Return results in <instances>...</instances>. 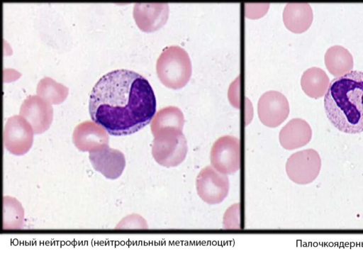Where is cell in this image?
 <instances>
[{"label":"cell","instance_id":"obj_1","mask_svg":"<svg viewBox=\"0 0 363 256\" xmlns=\"http://www.w3.org/2000/svg\"><path fill=\"white\" fill-rule=\"evenodd\" d=\"M91 120L113 135L137 132L156 112V99L149 82L126 69L103 75L92 88L89 102Z\"/></svg>","mask_w":363,"mask_h":256},{"label":"cell","instance_id":"obj_2","mask_svg":"<svg viewBox=\"0 0 363 256\" xmlns=\"http://www.w3.org/2000/svg\"><path fill=\"white\" fill-rule=\"evenodd\" d=\"M324 108L330 123L341 132H363V72L352 70L330 82Z\"/></svg>","mask_w":363,"mask_h":256},{"label":"cell","instance_id":"obj_3","mask_svg":"<svg viewBox=\"0 0 363 256\" xmlns=\"http://www.w3.org/2000/svg\"><path fill=\"white\" fill-rule=\"evenodd\" d=\"M156 72L166 87L173 89L184 87L191 76V63L188 53L178 45L166 47L157 58Z\"/></svg>","mask_w":363,"mask_h":256},{"label":"cell","instance_id":"obj_4","mask_svg":"<svg viewBox=\"0 0 363 256\" xmlns=\"http://www.w3.org/2000/svg\"><path fill=\"white\" fill-rule=\"evenodd\" d=\"M186 153L187 142L182 131L167 130L154 135L152 155L159 165L176 167L184 160Z\"/></svg>","mask_w":363,"mask_h":256},{"label":"cell","instance_id":"obj_5","mask_svg":"<svg viewBox=\"0 0 363 256\" xmlns=\"http://www.w3.org/2000/svg\"><path fill=\"white\" fill-rule=\"evenodd\" d=\"M321 168L318 152L311 148L296 152L290 155L286 163V172L294 183L304 185L313 182Z\"/></svg>","mask_w":363,"mask_h":256},{"label":"cell","instance_id":"obj_6","mask_svg":"<svg viewBox=\"0 0 363 256\" xmlns=\"http://www.w3.org/2000/svg\"><path fill=\"white\" fill-rule=\"evenodd\" d=\"M211 166L224 174H233L240 167V145L238 138L223 135L217 139L210 153Z\"/></svg>","mask_w":363,"mask_h":256},{"label":"cell","instance_id":"obj_7","mask_svg":"<svg viewBox=\"0 0 363 256\" xmlns=\"http://www.w3.org/2000/svg\"><path fill=\"white\" fill-rule=\"evenodd\" d=\"M199 196L208 204L221 203L228 196L230 184L226 174L215 169L212 166L203 168L196 179Z\"/></svg>","mask_w":363,"mask_h":256},{"label":"cell","instance_id":"obj_8","mask_svg":"<svg viewBox=\"0 0 363 256\" xmlns=\"http://www.w3.org/2000/svg\"><path fill=\"white\" fill-rule=\"evenodd\" d=\"M33 133L32 126L26 119L20 115L12 116L4 126V147L13 155H23L32 146Z\"/></svg>","mask_w":363,"mask_h":256},{"label":"cell","instance_id":"obj_9","mask_svg":"<svg viewBox=\"0 0 363 256\" xmlns=\"http://www.w3.org/2000/svg\"><path fill=\"white\" fill-rule=\"evenodd\" d=\"M289 111V104L286 97L278 91H266L258 100L259 118L267 127L279 126L287 118Z\"/></svg>","mask_w":363,"mask_h":256},{"label":"cell","instance_id":"obj_10","mask_svg":"<svg viewBox=\"0 0 363 256\" xmlns=\"http://www.w3.org/2000/svg\"><path fill=\"white\" fill-rule=\"evenodd\" d=\"M19 115L32 126L34 133L45 132L52 121L53 110L48 102L38 95H30L23 101Z\"/></svg>","mask_w":363,"mask_h":256},{"label":"cell","instance_id":"obj_11","mask_svg":"<svg viewBox=\"0 0 363 256\" xmlns=\"http://www.w3.org/2000/svg\"><path fill=\"white\" fill-rule=\"evenodd\" d=\"M89 158L94 169L109 179L118 178L125 166L123 153L108 145L90 151Z\"/></svg>","mask_w":363,"mask_h":256},{"label":"cell","instance_id":"obj_12","mask_svg":"<svg viewBox=\"0 0 363 256\" xmlns=\"http://www.w3.org/2000/svg\"><path fill=\"white\" fill-rule=\"evenodd\" d=\"M169 12V5L164 3H135L133 9L135 21L144 32H153L162 27Z\"/></svg>","mask_w":363,"mask_h":256},{"label":"cell","instance_id":"obj_13","mask_svg":"<svg viewBox=\"0 0 363 256\" xmlns=\"http://www.w3.org/2000/svg\"><path fill=\"white\" fill-rule=\"evenodd\" d=\"M72 141L79 150L90 152L108 145V135L101 126L87 120L75 126Z\"/></svg>","mask_w":363,"mask_h":256},{"label":"cell","instance_id":"obj_14","mask_svg":"<svg viewBox=\"0 0 363 256\" xmlns=\"http://www.w3.org/2000/svg\"><path fill=\"white\" fill-rule=\"evenodd\" d=\"M312 138V129L304 119H291L280 130L281 145L286 150H294L308 144Z\"/></svg>","mask_w":363,"mask_h":256},{"label":"cell","instance_id":"obj_15","mask_svg":"<svg viewBox=\"0 0 363 256\" xmlns=\"http://www.w3.org/2000/svg\"><path fill=\"white\" fill-rule=\"evenodd\" d=\"M313 19V10L308 3H289L284 9V23L294 33H301L308 30Z\"/></svg>","mask_w":363,"mask_h":256},{"label":"cell","instance_id":"obj_16","mask_svg":"<svg viewBox=\"0 0 363 256\" xmlns=\"http://www.w3.org/2000/svg\"><path fill=\"white\" fill-rule=\"evenodd\" d=\"M184 117L182 111L177 106H169L160 109L152 118L150 128L153 136L167 130L182 131Z\"/></svg>","mask_w":363,"mask_h":256},{"label":"cell","instance_id":"obj_17","mask_svg":"<svg viewBox=\"0 0 363 256\" xmlns=\"http://www.w3.org/2000/svg\"><path fill=\"white\" fill-rule=\"evenodd\" d=\"M324 61L327 69L335 77L352 71L354 65L350 51L338 45H333L327 50Z\"/></svg>","mask_w":363,"mask_h":256},{"label":"cell","instance_id":"obj_18","mask_svg":"<svg viewBox=\"0 0 363 256\" xmlns=\"http://www.w3.org/2000/svg\"><path fill=\"white\" fill-rule=\"evenodd\" d=\"M330 80L326 72L318 67L305 70L301 78V86L309 97L318 99L326 93Z\"/></svg>","mask_w":363,"mask_h":256},{"label":"cell","instance_id":"obj_19","mask_svg":"<svg viewBox=\"0 0 363 256\" xmlns=\"http://www.w3.org/2000/svg\"><path fill=\"white\" fill-rule=\"evenodd\" d=\"M68 88L49 77L40 79L36 87L38 96L50 104H59L68 94Z\"/></svg>","mask_w":363,"mask_h":256},{"label":"cell","instance_id":"obj_20","mask_svg":"<svg viewBox=\"0 0 363 256\" xmlns=\"http://www.w3.org/2000/svg\"><path fill=\"white\" fill-rule=\"evenodd\" d=\"M23 221V209L21 204L14 198L4 197L3 228H20Z\"/></svg>","mask_w":363,"mask_h":256}]
</instances>
